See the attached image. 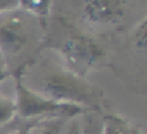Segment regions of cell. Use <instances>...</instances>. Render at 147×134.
<instances>
[{"instance_id": "cell-1", "label": "cell", "mask_w": 147, "mask_h": 134, "mask_svg": "<svg viewBox=\"0 0 147 134\" xmlns=\"http://www.w3.org/2000/svg\"><path fill=\"white\" fill-rule=\"evenodd\" d=\"M32 93L56 101L70 103L85 110H93L97 103V94L83 77L71 72L61 57L48 56L31 61L23 67L21 83Z\"/></svg>"}, {"instance_id": "cell-2", "label": "cell", "mask_w": 147, "mask_h": 134, "mask_svg": "<svg viewBox=\"0 0 147 134\" xmlns=\"http://www.w3.org/2000/svg\"><path fill=\"white\" fill-rule=\"evenodd\" d=\"M43 41L41 17L20 8L0 13V54L7 70L25 67L34 61Z\"/></svg>"}, {"instance_id": "cell-3", "label": "cell", "mask_w": 147, "mask_h": 134, "mask_svg": "<svg viewBox=\"0 0 147 134\" xmlns=\"http://www.w3.org/2000/svg\"><path fill=\"white\" fill-rule=\"evenodd\" d=\"M76 18L88 30L107 32L145 17L146 0H72Z\"/></svg>"}, {"instance_id": "cell-4", "label": "cell", "mask_w": 147, "mask_h": 134, "mask_svg": "<svg viewBox=\"0 0 147 134\" xmlns=\"http://www.w3.org/2000/svg\"><path fill=\"white\" fill-rule=\"evenodd\" d=\"M16 103L17 112L22 117H39V119H51V117H74L83 114V107L70 103H59L56 101H51L48 98L32 93L26 89L22 84L17 85L16 92Z\"/></svg>"}, {"instance_id": "cell-5", "label": "cell", "mask_w": 147, "mask_h": 134, "mask_svg": "<svg viewBox=\"0 0 147 134\" xmlns=\"http://www.w3.org/2000/svg\"><path fill=\"white\" fill-rule=\"evenodd\" d=\"M58 54L65 66L71 72L83 76L94 63L102 58V51L89 38L74 35L66 39L58 49Z\"/></svg>"}, {"instance_id": "cell-6", "label": "cell", "mask_w": 147, "mask_h": 134, "mask_svg": "<svg viewBox=\"0 0 147 134\" xmlns=\"http://www.w3.org/2000/svg\"><path fill=\"white\" fill-rule=\"evenodd\" d=\"M103 134H142L141 130L119 115L103 116Z\"/></svg>"}, {"instance_id": "cell-7", "label": "cell", "mask_w": 147, "mask_h": 134, "mask_svg": "<svg viewBox=\"0 0 147 134\" xmlns=\"http://www.w3.org/2000/svg\"><path fill=\"white\" fill-rule=\"evenodd\" d=\"M59 125H61V119L58 117L41 119L10 134H53L57 132Z\"/></svg>"}, {"instance_id": "cell-8", "label": "cell", "mask_w": 147, "mask_h": 134, "mask_svg": "<svg viewBox=\"0 0 147 134\" xmlns=\"http://www.w3.org/2000/svg\"><path fill=\"white\" fill-rule=\"evenodd\" d=\"M80 134H103V116L96 110L84 111L80 120Z\"/></svg>"}, {"instance_id": "cell-9", "label": "cell", "mask_w": 147, "mask_h": 134, "mask_svg": "<svg viewBox=\"0 0 147 134\" xmlns=\"http://www.w3.org/2000/svg\"><path fill=\"white\" fill-rule=\"evenodd\" d=\"M54 0H18V8L43 18L51 10Z\"/></svg>"}, {"instance_id": "cell-10", "label": "cell", "mask_w": 147, "mask_h": 134, "mask_svg": "<svg viewBox=\"0 0 147 134\" xmlns=\"http://www.w3.org/2000/svg\"><path fill=\"white\" fill-rule=\"evenodd\" d=\"M16 112H17L16 99H12L0 93V124L9 121Z\"/></svg>"}, {"instance_id": "cell-11", "label": "cell", "mask_w": 147, "mask_h": 134, "mask_svg": "<svg viewBox=\"0 0 147 134\" xmlns=\"http://www.w3.org/2000/svg\"><path fill=\"white\" fill-rule=\"evenodd\" d=\"M18 8V0H0V13Z\"/></svg>"}, {"instance_id": "cell-12", "label": "cell", "mask_w": 147, "mask_h": 134, "mask_svg": "<svg viewBox=\"0 0 147 134\" xmlns=\"http://www.w3.org/2000/svg\"><path fill=\"white\" fill-rule=\"evenodd\" d=\"M63 134H80V120L74 119L66 128Z\"/></svg>"}, {"instance_id": "cell-13", "label": "cell", "mask_w": 147, "mask_h": 134, "mask_svg": "<svg viewBox=\"0 0 147 134\" xmlns=\"http://www.w3.org/2000/svg\"><path fill=\"white\" fill-rule=\"evenodd\" d=\"M5 72H7V67H5L4 59H3L1 54H0V80H3L5 77Z\"/></svg>"}]
</instances>
